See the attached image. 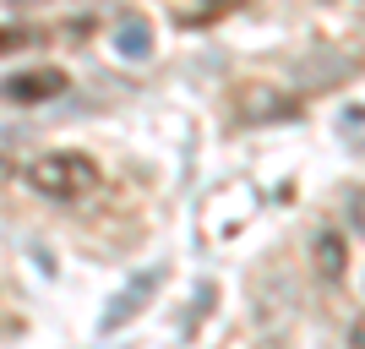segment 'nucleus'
<instances>
[{
  "label": "nucleus",
  "mask_w": 365,
  "mask_h": 349,
  "mask_svg": "<svg viewBox=\"0 0 365 349\" xmlns=\"http://www.w3.org/2000/svg\"><path fill=\"white\" fill-rule=\"evenodd\" d=\"M317 273L344 278V235H338V229H322L317 235Z\"/></svg>",
  "instance_id": "obj_6"
},
{
  "label": "nucleus",
  "mask_w": 365,
  "mask_h": 349,
  "mask_svg": "<svg viewBox=\"0 0 365 349\" xmlns=\"http://www.w3.org/2000/svg\"><path fill=\"white\" fill-rule=\"evenodd\" d=\"M294 98L284 88H273V82H245L240 93H235V121L240 126H267V121H284V115H294Z\"/></svg>",
  "instance_id": "obj_2"
},
{
  "label": "nucleus",
  "mask_w": 365,
  "mask_h": 349,
  "mask_svg": "<svg viewBox=\"0 0 365 349\" xmlns=\"http://www.w3.org/2000/svg\"><path fill=\"white\" fill-rule=\"evenodd\" d=\"M158 284H164V268H148V273H137L131 284L120 289V295H115V300H109L104 317H98V333H120L125 322H137L142 311H148V300L158 295Z\"/></svg>",
  "instance_id": "obj_3"
},
{
  "label": "nucleus",
  "mask_w": 365,
  "mask_h": 349,
  "mask_svg": "<svg viewBox=\"0 0 365 349\" xmlns=\"http://www.w3.org/2000/svg\"><path fill=\"white\" fill-rule=\"evenodd\" d=\"M16 44H28V28H0V55L16 49Z\"/></svg>",
  "instance_id": "obj_7"
},
{
  "label": "nucleus",
  "mask_w": 365,
  "mask_h": 349,
  "mask_svg": "<svg viewBox=\"0 0 365 349\" xmlns=\"http://www.w3.org/2000/svg\"><path fill=\"white\" fill-rule=\"evenodd\" d=\"M28 186L49 202H82L98 186V164L88 153H71V148H55V153H38L28 164Z\"/></svg>",
  "instance_id": "obj_1"
},
{
  "label": "nucleus",
  "mask_w": 365,
  "mask_h": 349,
  "mask_svg": "<svg viewBox=\"0 0 365 349\" xmlns=\"http://www.w3.org/2000/svg\"><path fill=\"white\" fill-rule=\"evenodd\" d=\"M71 82H66V71H55V66H38V71H16L0 82V93L11 98V104H44V98H55V93H66Z\"/></svg>",
  "instance_id": "obj_4"
},
{
  "label": "nucleus",
  "mask_w": 365,
  "mask_h": 349,
  "mask_svg": "<svg viewBox=\"0 0 365 349\" xmlns=\"http://www.w3.org/2000/svg\"><path fill=\"white\" fill-rule=\"evenodd\" d=\"M115 49H120L125 61H148V49H153L148 22H142V16H125V22H120V33H115Z\"/></svg>",
  "instance_id": "obj_5"
},
{
  "label": "nucleus",
  "mask_w": 365,
  "mask_h": 349,
  "mask_svg": "<svg viewBox=\"0 0 365 349\" xmlns=\"http://www.w3.org/2000/svg\"><path fill=\"white\" fill-rule=\"evenodd\" d=\"M267 349H273V344H267Z\"/></svg>",
  "instance_id": "obj_10"
},
{
  "label": "nucleus",
  "mask_w": 365,
  "mask_h": 349,
  "mask_svg": "<svg viewBox=\"0 0 365 349\" xmlns=\"http://www.w3.org/2000/svg\"><path fill=\"white\" fill-rule=\"evenodd\" d=\"M6 175H11V164H6V158H0V181H6Z\"/></svg>",
  "instance_id": "obj_9"
},
{
  "label": "nucleus",
  "mask_w": 365,
  "mask_h": 349,
  "mask_svg": "<svg viewBox=\"0 0 365 349\" xmlns=\"http://www.w3.org/2000/svg\"><path fill=\"white\" fill-rule=\"evenodd\" d=\"M349 349H365V311L354 317V328H349Z\"/></svg>",
  "instance_id": "obj_8"
}]
</instances>
